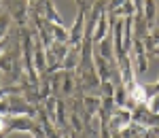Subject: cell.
<instances>
[{
	"mask_svg": "<svg viewBox=\"0 0 159 138\" xmlns=\"http://www.w3.org/2000/svg\"><path fill=\"white\" fill-rule=\"evenodd\" d=\"M132 96H134L136 100H144V98H147V96H144V91H142V87H140V85H136V87H134V91H132Z\"/></svg>",
	"mask_w": 159,
	"mask_h": 138,
	"instance_id": "cell-1",
	"label": "cell"
}]
</instances>
